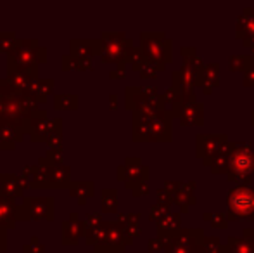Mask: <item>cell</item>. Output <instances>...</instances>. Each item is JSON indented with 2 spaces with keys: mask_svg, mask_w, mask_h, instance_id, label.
I'll return each mask as SVG.
<instances>
[{
  "mask_svg": "<svg viewBox=\"0 0 254 253\" xmlns=\"http://www.w3.org/2000/svg\"><path fill=\"white\" fill-rule=\"evenodd\" d=\"M164 253H228L218 240L204 238L202 229H184L164 241Z\"/></svg>",
  "mask_w": 254,
  "mask_h": 253,
  "instance_id": "6da1fadb",
  "label": "cell"
},
{
  "mask_svg": "<svg viewBox=\"0 0 254 253\" xmlns=\"http://www.w3.org/2000/svg\"><path fill=\"white\" fill-rule=\"evenodd\" d=\"M101 40L104 45V52L101 56L102 63H116V64L131 63L135 47H133V42L125 37L123 31H102Z\"/></svg>",
  "mask_w": 254,
  "mask_h": 253,
  "instance_id": "7a4b0ae2",
  "label": "cell"
},
{
  "mask_svg": "<svg viewBox=\"0 0 254 253\" xmlns=\"http://www.w3.org/2000/svg\"><path fill=\"white\" fill-rule=\"evenodd\" d=\"M56 219V199L52 196H24L17 203V222L30 220H54Z\"/></svg>",
  "mask_w": 254,
  "mask_h": 253,
  "instance_id": "3957f363",
  "label": "cell"
},
{
  "mask_svg": "<svg viewBox=\"0 0 254 253\" xmlns=\"http://www.w3.org/2000/svg\"><path fill=\"white\" fill-rule=\"evenodd\" d=\"M254 172V151L248 144H234L230 142V160H228V179L248 182L249 175Z\"/></svg>",
  "mask_w": 254,
  "mask_h": 253,
  "instance_id": "277c9868",
  "label": "cell"
},
{
  "mask_svg": "<svg viewBox=\"0 0 254 253\" xmlns=\"http://www.w3.org/2000/svg\"><path fill=\"white\" fill-rule=\"evenodd\" d=\"M142 52L147 58V63H152L159 70H163L164 64L171 61V42L164 38L163 33H144L140 35Z\"/></svg>",
  "mask_w": 254,
  "mask_h": 253,
  "instance_id": "5b68a950",
  "label": "cell"
},
{
  "mask_svg": "<svg viewBox=\"0 0 254 253\" xmlns=\"http://www.w3.org/2000/svg\"><path fill=\"white\" fill-rule=\"evenodd\" d=\"M47 59V47L40 45V42L35 38H31V40H19L17 38L14 51L7 54V61L17 64H45Z\"/></svg>",
  "mask_w": 254,
  "mask_h": 253,
  "instance_id": "8992f818",
  "label": "cell"
},
{
  "mask_svg": "<svg viewBox=\"0 0 254 253\" xmlns=\"http://www.w3.org/2000/svg\"><path fill=\"white\" fill-rule=\"evenodd\" d=\"M228 213L232 219L254 217V189L239 186L228 194Z\"/></svg>",
  "mask_w": 254,
  "mask_h": 253,
  "instance_id": "52a82bcc",
  "label": "cell"
},
{
  "mask_svg": "<svg viewBox=\"0 0 254 253\" xmlns=\"http://www.w3.org/2000/svg\"><path fill=\"white\" fill-rule=\"evenodd\" d=\"M149 169L142 165L140 158H127L123 165L118 167V180H123L127 189H133L138 184L147 182Z\"/></svg>",
  "mask_w": 254,
  "mask_h": 253,
  "instance_id": "ba28073f",
  "label": "cell"
},
{
  "mask_svg": "<svg viewBox=\"0 0 254 253\" xmlns=\"http://www.w3.org/2000/svg\"><path fill=\"white\" fill-rule=\"evenodd\" d=\"M85 220H81L76 212H71L69 219L61 222V243L64 247H76L81 238H85Z\"/></svg>",
  "mask_w": 254,
  "mask_h": 253,
  "instance_id": "9c48e42d",
  "label": "cell"
},
{
  "mask_svg": "<svg viewBox=\"0 0 254 253\" xmlns=\"http://www.w3.org/2000/svg\"><path fill=\"white\" fill-rule=\"evenodd\" d=\"M49 116L47 111L37 109L24 123V132L31 142H47L49 141Z\"/></svg>",
  "mask_w": 254,
  "mask_h": 253,
  "instance_id": "30bf717a",
  "label": "cell"
},
{
  "mask_svg": "<svg viewBox=\"0 0 254 253\" xmlns=\"http://www.w3.org/2000/svg\"><path fill=\"white\" fill-rule=\"evenodd\" d=\"M30 187V182L24 180L19 173H0V191L3 192V196L12 199L24 198V191Z\"/></svg>",
  "mask_w": 254,
  "mask_h": 253,
  "instance_id": "8fae6325",
  "label": "cell"
},
{
  "mask_svg": "<svg viewBox=\"0 0 254 253\" xmlns=\"http://www.w3.org/2000/svg\"><path fill=\"white\" fill-rule=\"evenodd\" d=\"M104 45L102 40H81L73 38L69 40V54L78 59H94L95 56H102Z\"/></svg>",
  "mask_w": 254,
  "mask_h": 253,
  "instance_id": "7c38bea8",
  "label": "cell"
},
{
  "mask_svg": "<svg viewBox=\"0 0 254 253\" xmlns=\"http://www.w3.org/2000/svg\"><path fill=\"white\" fill-rule=\"evenodd\" d=\"M54 165L49 162L45 156L38 158V172L33 175V179L30 180V189L35 191H45L51 189V172Z\"/></svg>",
  "mask_w": 254,
  "mask_h": 253,
  "instance_id": "4fadbf2b",
  "label": "cell"
},
{
  "mask_svg": "<svg viewBox=\"0 0 254 253\" xmlns=\"http://www.w3.org/2000/svg\"><path fill=\"white\" fill-rule=\"evenodd\" d=\"M17 226V203L16 199L2 196L0 199V227L16 229Z\"/></svg>",
  "mask_w": 254,
  "mask_h": 253,
  "instance_id": "5bb4252c",
  "label": "cell"
},
{
  "mask_svg": "<svg viewBox=\"0 0 254 253\" xmlns=\"http://www.w3.org/2000/svg\"><path fill=\"white\" fill-rule=\"evenodd\" d=\"M54 87H56V80L54 78H38L37 82H33V85L26 92L37 101V104H45L49 95L54 92Z\"/></svg>",
  "mask_w": 254,
  "mask_h": 253,
  "instance_id": "9a60e30c",
  "label": "cell"
},
{
  "mask_svg": "<svg viewBox=\"0 0 254 253\" xmlns=\"http://www.w3.org/2000/svg\"><path fill=\"white\" fill-rule=\"evenodd\" d=\"M227 142V135H199L197 137V155L206 156L223 149V144Z\"/></svg>",
  "mask_w": 254,
  "mask_h": 253,
  "instance_id": "2e32d148",
  "label": "cell"
},
{
  "mask_svg": "<svg viewBox=\"0 0 254 253\" xmlns=\"http://www.w3.org/2000/svg\"><path fill=\"white\" fill-rule=\"evenodd\" d=\"M237 37L246 40V44L254 42V9H246L237 19Z\"/></svg>",
  "mask_w": 254,
  "mask_h": 253,
  "instance_id": "e0dca14e",
  "label": "cell"
},
{
  "mask_svg": "<svg viewBox=\"0 0 254 253\" xmlns=\"http://www.w3.org/2000/svg\"><path fill=\"white\" fill-rule=\"evenodd\" d=\"M71 184V167L69 165H59L54 167L51 172V189H67L69 191Z\"/></svg>",
  "mask_w": 254,
  "mask_h": 253,
  "instance_id": "ac0fdd59",
  "label": "cell"
},
{
  "mask_svg": "<svg viewBox=\"0 0 254 253\" xmlns=\"http://www.w3.org/2000/svg\"><path fill=\"white\" fill-rule=\"evenodd\" d=\"M69 196L76 199L78 206H85L90 198L95 194V184L94 182H73L69 187Z\"/></svg>",
  "mask_w": 254,
  "mask_h": 253,
  "instance_id": "d6986e66",
  "label": "cell"
},
{
  "mask_svg": "<svg viewBox=\"0 0 254 253\" xmlns=\"http://www.w3.org/2000/svg\"><path fill=\"white\" fill-rule=\"evenodd\" d=\"M180 120H182V123H185V125L202 123V104H197V102L184 104L180 108Z\"/></svg>",
  "mask_w": 254,
  "mask_h": 253,
  "instance_id": "ffe728a7",
  "label": "cell"
},
{
  "mask_svg": "<svg viewBox=\"0 0 254 253\" xmlns=\"http://www.w3.org/2000/svg\"><path fill=\"white\" fill-rule=\"evenodd\" d=\"M52 97V104L56 111H74V109H78V104H80L76 94H56Z\"/></svg>",
  "mask_w": 254,
  "mask_h": 253,
  "instance_id": "44dd1931",
  "label": "cell"
},
{
  "mask_svg": "<svg viewBox=\"0 0 254 253\" xmlns=\"http://www.w3.org/2000/svg\"><path fill=\"white\" fill-rule=\"evenodd\" d=\"M101 208L104 213L118 212V191L116 189H102L101 191Z\"/></svg>",
  "mask_w": 254,
  "mask_h": 253,
  "instance_id": "7402d4cb",
  "label": "cell"
},
{
  "mask_svg": "<svg viewBox=\"0 0 254 253\" xmlns=\"http://www.w3.org/2000/svg\"><path fill=\"white\" fill-rule=\"evenodd\" d=\"M227 252L228 253H254V241L232 238V240H228Z\"/></svg>",
  "mask_w": 254,
  "mask_h": 253,
  "instance_id": "603a6c76",
  "label": "cell"
},
{
  "mask_svg": "<svg viewBox=\"0 0 254 253\" xmlns=\"http://www.w3.org/2000/svg\"><path fill=\"white\" fill-rule=\"evenodd\" d=\"M17 37L14 31H0V54H10L16 47Z\"/></svg>",
  "mask_w": 254,
  "mask_h": 253,
  "instance_id": "cb8c5ba5",
  "label": "cell"
},
{
  "mask_svg": "<svg viewBox=\"0 0 254 253\" xmlns=\"http://www.w3.org/2000/svg\"><path fill=\"white\" fill-rule=\"evenodd\" d=\"M61 70L63 71H81V61L71 54L61 56Z\"/></svg>",
  "mask_w": 254,
  "mask_h": 253,
  "instance_id": "d4e9b609",
  "label": "cell"
},
{
  "mask_svg": "<svg viewBox=\"0 0 254 253\" xmlns=\"http://www.w3.org/2000/svg\"><path fill=\"white\" fill-rule=\"evenodd\" d=\"M23 253H47L44 243L38 240V236H31L30 243H26L23 247Z\"/></svg>",
  "mask_w": 254,
  "mask_h": 253,
  "instance_id": "484cf974",
  "label": "cell"
},
{
  "mask_svg": "<svg viewBox=\"0 0 254 253\" xmlns=\"http://www.w3.org/2000/svg\"><path fill=\"white\" fill-rule=\"evenodd\" d=\"M85 227H87V229H95V227H101L104 222H106V220L102 219V215L101 213H97V212H88L87 215H85Z\"/></svg>",
  "mask_w": 254,
  "mask_h": 253,
  "instance_id": "4316f807",
  "label": "cell"
},
{
  "mask_svg": "<svg viewBox=\"0 0 254 253\" xmlns=\"http://www.w3.org/2000/svg\"><path fill=\"white\" fill-rule=\"evenodd\" d=\"M45 158L52 163L54 167H59V165H64V155H63V149H47L45 153Z\"/></svg>",
  "mask_w": 254,
  "mask_h": 253,
  "instance_id": "83f0119b",
  "label": "cell"
},
{
  "mask_svg": "<svg viewBox=\"0 0 254 253\" xmlns=\"http://www.w3.org/2000/svg\"><path fill=\"white\" fill-rule=\"evenodd\" d=\"M63 134V118H52L49 120V137H52V135H59Z\"/></svg>",
  "mask_w": 254,
  "mask_h": 253,
  "instance_id": "f1b7e54d",
  "label": "cell"
},
{
  "mask_svg": "<svg viewBox=\"0 0 254 253\" xmlns=\"http://www.w3.org/2000/svg\"><path fill=\"white\" fill-rule=\"evenodd\" d=\"M38 172V165H24L23 167V170H21V173L19 175L23 177L24 180H28L30 182L31 179H33V175Z\"/></svg>",
  "mask_w": 254,
  "mask_h": 253,
  "instance_id": "f546056e",
  "label": "cell"
},
{
  "mask_svg": "<svg viewBox=\"0 0 254 253\" xmlns=\"http://www.w3.org/2000/svg\"><path fill=\"white\" fill-rule=\"evenodd\" d=\"M9 229L5 227H0V253H5L9 250V236H7Z\"/></svg>",
  "mask_w": 254,
  "mask_h": 253,
  "instance_id": "4dcf8cb0",
  "label": "cell"
},
{
  "mask_svg": "<svg viewBox=\"0 0 254 253\" xmlns=\"http://www.w3.org/2000/svg\"><path fill=\"white\" fill-rule=\"evenodd\" d=\"M47 146H49V149H63V134L49 137Z\"/></svg>",
  "mask_w": 254,
  "mask_h": 253,
  "instance_id": "1f68e13d",
  "label": "cell"
},
{
  "mask_svg": "<svg viewBox=\"0 0 254 253\" xmlns=\"http://www.w3.org/2000/svg\"><path fill=\"white\" fill-rule=\"evenodd\" d=\"M125 66H127V64H118L116 70L109 71V78H111V80H118V78H125V77H127V70H125Z\"/></svg>",
  "mask_w": 254,
  "mask_h": 253,
  "instance_id": "d6a6232c",
  "label": "cell"
},
{
  "mask_svg": "<svg viewBox=\"0 0 254 253\" xmlns=\"http://www.w3.org/2000/svg\"><path fill=\"white\" fill-rule=\"evenodd\" d=\"M149 250H151V253L164 250V243H161V238H159V240H151V241H149Z\"/></svg>",
  "mask_w": 254,
  "mask_h": 253,
  "instance_id": "836d02e7",
  "label": "cell"
},
{
  "mask_svg": "<svg viewBox=\"0 0 254 253\" xmlns=\"http://www.w3.org/2000/svg\"><path fill=\"white\" fill-rule=\"evenodd\" d=\"M131 192H133V196H144V194H147V192H149V186H147V182L138 184L137 187H133V189H131Z\"/></svg>",
  "mask_w": 254,
  "mask_h": 253,
  "instance_id": "e575fe53",
  "label": "cell"
},
{
  "mask_svg": "<svg viewBox=\"0 0 254 253\" xmlns=\"http://www.w3.org/2000/svg\"><path fill=\"white\" fill-rule=\"evenodd\" d=\"M81 61V71L94 70V59H80Z\"/></svg>",
  "mask_w": 254,
  "mask_h": 253,
  "instance_id": "d590c367",
  "label": "cell"
},
{
  "mask_svg": "<svg viewBox=\"0 0 254 253\" xmlns=\"http://www.w3.org/2000/svg\"><path fill=\"white\" fill-rule=\"evenodd\" d=\"M5 115H7V109H5V99L0 95V120L2 118H5Z\"/></svg>",
  "mask_w": 254,
  "mask_h": 253,
  "instance_id": "8d00e7d4",
  "label": "cell"
},
{
  "mask_svg": "<svg viewBox=\"0 0 254 253\" xmlns=\"http://www.w3.org/2000/svg\"><path fill=\"white\" fill-rule=\"evenodd\" d=\"M88 253H116V252H113L111 248H107V247H95L92 252H88Z\"/></svg>",
  "mask_w": 254,
  "mask_h": 253,
  "instance_id": "74e56055",
  "label": "cell"
},
{
  "mask_svg": "<svg viewBox=\"0 0 254 253\" xmlns=\"http://www.w3.org/2000/svg\"><path fill=\"white\" fill-rule=\"evenodd\" d=\"M109 106H111V109H116L118 108V95L116 94H111L109 95Z\"/></svg>",
  "mask_w": 254,
  "mask_h": 253,
  "instance_id": "f35d334b",
  "label": "cell"
},
{
  "mask_svg": "<svg viewBox=\"0 0 254 253\" xmlns=\"http://www.w3.org/2000/svg\"><path fill=\"white\" fill-rule=\"evenodd\" d=\"M0 151H7L5 144H3V141H2V137H0Z\"/></svg>",
  "mask_w": 254,
  "mask_h": 253,
  "instance_id": "ab89813d",
  "label": "cell"
},
{
  "mask_svg": "<svg viewBox=\"0 0 254 253\" xmlns=\"http://www.w3.org/2000/svg\"><path fill=\"white\" fill-rule=\"evenodd\" d=\"M2 196H3V192H2V191H0V199H2Z\"/></svg>",
  "mask_w": 254,
  "mask_h": 253,
  "instance_id": "60d3db41",
  "label": "cell"
},
{
  "mask_svg": "<svg viewBox=\"0 0 254 253\" xmlns=\"http://www.w3.org/2000/svg\"><path fill=\"white\" fill-rule=\"evenodd\" d=\"M137 253H140V252H137ZM145 253H151V252H145Z\"/></svg>",
  "mask_w": 254,
  "mask_h": 253,
  "instance_id": "b9f144b4",
  "label": "cell"
}]
</instances>
